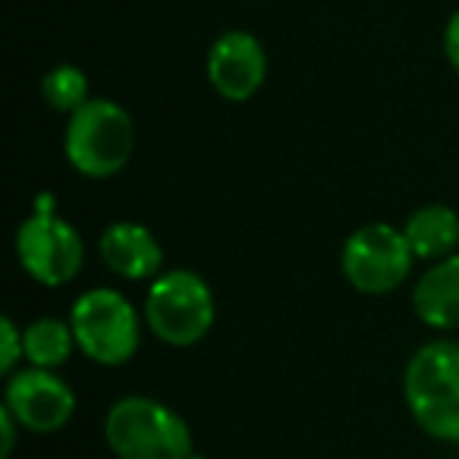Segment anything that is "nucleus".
<instances>
[{"instance_id":"1","label":"nucleus","mask_w":459,"mask_h":459,"mask_svg":"<svg viewBox=\"0 0 459 459\" xmlns=\"http://www.w3.org/2000/svg\"><path fill=\"white\" fill-rule=\"evenodd\" d=\"M403 396L421 431L459 444V340L419 346L403 375Z\"/></svg>"},{"instance_id":"2","label":"nucleus","mask_w":459,"mask_h":459,"mask_svg":"<svg viewBox=\"0 0 459 459\" xmlns=\"http://www.w3.org/2000/svg\"><path fill=\"white\" fill-rule=\"evenodd\" d=\"M104 437L117 459H189L186 419L152 396H123L104 415Z\"/></svg>"},{"instance_id":"3","label":"nucleus","mask_w":459,"mask_h":459,"mask_svg":"<svg viewBox=\"0 0 459 459\" xmlns=\"http://www.w3.org/2000/svg\"><path fill=\"white\" fill-rule=\"evenodd\" d=\"M133 117L110 98H89L66 120L64 154L73 170L89 179H108L120 173L133 158Z\"/></svg>"},{"instance_id":"4","label":"nucleus","mask_w":459,"mask_h":459,"mask_svg":"<svg viewBox=\"0 0 459 459\" xmlns=\"http://www.w3.org/2000/svg\"><path fill=\"white\" fill-rule=\"evenodd\" d=\"M217 302L208 281L195 271H167L158 274L145 296V325L167 346H195L214 327Z\"/></svg>"},{"instance_id":"5","label":"nucleus","mask_w":459,"mask_h":459,"mask_svg":"<svg viewBox=\"0 0 459 459\" xmlns=\"http://www.w3.org/2000/svg\"><path fill=\"white\" fill-rule=\"evenodd\" d=\"M70 325L82 356H89L98 365H108V368L126 365L135 356V350H139V312L117 290L98 287L82 293L73 302Z\"/></svg>"},{"instance_id":"6","label":"nucleus","mask_w":459,"mask_h":459,"mask_svg":"<svg viewBox=\"0 0 459 459\" xmlns=\"http://www.w3.org/2000/svg\"><path fill=\"white\" fill-rule=\"evenodd\" d=\"M412 262L415 255L406 243V233L390 223H365L346 237L340 252L346 283L365 296H387L400 290L412 271Z\"/></svg>"},{"instance_id":"7","label":"nucleus","mask_w":459,"mask_h":459,"mask_svg":"<svg viewBox=\"0 0 459 459\" xmlns=\"http://www.w3.org/2000/svg\"><path fill=\"white\" fill-rule=\"evenodd\" d=\"M16 258L41 287H64L82 271L85 246L79 230L57 217V211H35L16 230Z\"/></svg>"},{"instance_id":"8","label":"nucleus","mask_w":459,"mask_h":459,"mask_svg":"<svg viewBox=\"0 0 459 459\" xmlns=\"http://www.w3.org/2000/svg\"><path fill=\"white\" fill-rule=\"evenodd\" d=\"M4 406L20 419L26 431L54 434L76 412V394L57 371L29 365V368L10 375L7 390H4Z\"/></svg>"},{"instance_id":"9","label":"nucleus","mask_w":459,"mask_h":459,"mask_svg":"<svg viewBox=\"0 0 459 459\" xmlns=\"http://www.w3.org/2000/svg\"><path fill=\"white\" fill-rule=\"evenodd\" d=\"M208 82L223 101L243 104L258 95V89L268 79V54L262 41L243 29H230L217 35L204 60Z\"/></svg>"},{"instance_id":"10","label":"nucleus","mask_w":459,"mask_h":459,"mask_svg":"<svg viewBox=\"0 0 459 459\" xmlns=\"http://www.w3.org/2000/svg\"><path fill=\"white\" fill-rule=\"evenodd\" d=\"M101 262L123 281H152L164 268V249L152 230L135 221H117L98 239Z\"/></svg>"},{"instance_id":"11","label":"nucleus","mask_w":459,"mask_h":459,"mask_svg":"<svg viewBox=\"0 0 459 459\" xmlns=\"http://www.w3.org/2000/svg\"><path fill=\"white\" fill-rule=\"evenodd\" d=\"M412 308L434 331H459V252L434 262L419 277Z\"/></svg>"},{"instance_id":"12","label":"nucleus","mask_w":459,"mask_h":459,"mask_svg":"<svg viewBox=\"0 0 459 459\" xmlns=\"http://www.w3.org/2000/svg\"><path fill=\"white\" fill-rule=\"evenodd\" d=\"M403 233L415 258L440 262L459 246V214L446 204H425L409 214Z\"/></svg>"},{"instance_id":"13","label":"nucleus","mask_w":459,"mask_h":459,"mask_svg":"<svg viewBox=\"0 0 459 459\" xmlns=\"http://www.w3.org/2000/svg\"><path fill=\"white\" fill-rule=\"evenodd\" d=\"M26 337V359L35 368H51L57 371L66 359L73 356L76 346V333H73L70 321L60 318H39L22 331Z\"/></svg>"},{"instance_id":"14","label":"nucleus","mask_w":459,"mask_h":459,"mask_svg":"<svg viewBox=\"0 0 459 459\" xmlns=\"http://www.w3.org/2000/svg\"><path fill=\"white\" fill-rule=\"evenodd\" d=\"M41 95H45V101L51 104L54 110L70 117L73 110H79L89 101V76H85L79 66L60 64L45 73V79H41Z\"/></svg>"},{"instance_id":"15","label":"nucleus","mask_w":459,"mask_h":459,"mask_svg":"<svg viewBox=\"0 0 459 459\" xmlns=\"http://www.w3.org/2000/svg\"><path fill=\"white\" fill-rule=\"evenodd\" d=\"M20 359H26V337L10 315L0 318V375H13Z\"/></svg>"},{"instance_id":"16","label":"nucleus","mask_w":459,"mask_h":459,"mask_svg":"<svg viewBox=\"0 0 459 459\" xmlns=\"http://www.w3.org/2000/svg\"><path fill=\"white\" fill-rule=\"evenodd\" d=\"M20 419H16L13 412H10L7 406L0 409V434H4V437H0V456L4 459H10L13 456V450H16V431H20Z\"/></svg>"},{"instance_id":"17","label":"nucleus","mask_w":459,"mask_h":459,"mask_svg":"<svg viewBox=\"0 0 459 459\" xmlns=\"http://www.w3.org/2000/svg\"><path fill=\"white\" fill-rule=\"evenodd\" d=\"M444 54L453 64V70L459 73V10L446 20V26H444Z\"/></svg>"},{"instance_id":"18","label":"nucleus","mask_w":459,"mask_h":459,"mask_svg":"<svg viewBox=\"0 0 459 459\" xmlns=\"http://www.w3.org/2000/svg\"><path fill=\"white\" fill-rule=\"evenodd\" d=\"M189 459H204V456H198V453H192V456Z\"/></svg>"}]
</instances>
